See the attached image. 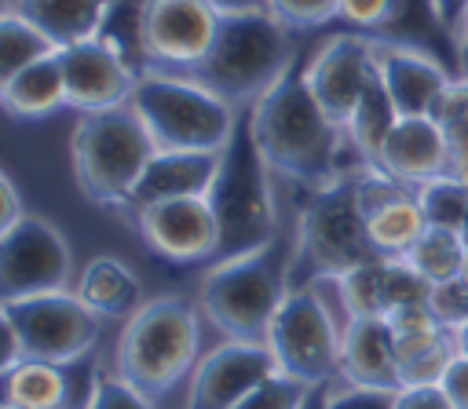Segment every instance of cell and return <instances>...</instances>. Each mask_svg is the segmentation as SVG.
<instances>
[{"instance_id": "obj_1", "label": "cell", "mask_w": 468, "mask_h": 409, "mask_svg": "<svg viewBox=\"0 0 468 409\" xmlns=\"http://www.w3.org/2000/svg\"><path fill=\"white\" fill-rule=\"evenodd\" d=\"M249 128L274 175L311 190L344 175L340 150L351 146L347 131L318 106L300 62L249 106Z\"/></svg>"}, {"instance_id": "obj_2", "label": "cell", "mask_w": 468, "mask_h": 409, "mask_svg": "<svg viewBox=\"0 0 468 409\" xmlns=\"http://www.w3.org/2000/svg\"><path fill=\"white\" fill-rule=\"evenodd\" d=\"M292 256L296 237L278 234L274 241L205 267L201 278V314L223 340L267 343V329L292 292Z\"/></svg>"}, {"instance_id": "obj_3", "label": "cell", "mask_w": 468, "mask_h": 409, "mask_svg": "<svg viewBox=\"0 0 468 409\" xmlns=\"http://www.w3.org/2000/svg\"><path fill=\"white\" fill-rule=\"evenodd\" d=\"M296 62L292 29L271 11L223 15L208 55L183 69V77L205 84L234 110L252 106L289 66Z\"/></svg>"}, {"instance_id": "obj_4", "label": "cell", "mask_w": 468, "mask_h": 409, "mask_svg": "<svg viewBox=\"0 0 468 409\" xmlns=\"http://www.w3.org/2000/svg\"><path fill=\"white\" fill-rule=\"evenodd\" d=\"M271 175L274 172L267 168V161L252 139L249 106H245V110H238L234 135L219 153V175L208 190V204H212L216 230H219L212 263L245 256L282 234Z\"/></svg>"}, {"instance_id": "obj_5", "label": "cell", "mask_w": 468, "mask_h": 409, "mask_svg": "<svg viewBox=\"0 0 468 409\" xmlns=\"http://www.w3.org/2000/svg\"><path fill=\"white\" fill-rule=\"evenodd\" d=\"M201 362V314L176 299H146L121 329L113 347V372L146 398L168 394Z\"/></svg>"}, {"instance_id": "obj_6", "label": "cell", "mask_w": 468, "mask_h": 409, "mask_svg": "<svg viewBox=\"0 0 468 409\" xmlns=\"http://www.w3.org/2000/svg\"><path fill=\"white\" fill-rule=\"evenodd\" d=\"M157 153L146 124L132 110V102L113 110L80 113L69 135V164L77 190L99 204L124 212L139 175L146 172L150 157Z\"/></svg>"}, {"instance_id": "obj_7", "label": "cell", "mask_w": 468, "mask_h": 409, "mask_svg": "<svg viewBox=\"0 0 468 409\" xmlns=\"http://www.w3.org/2000/svg\"><path fill=\"white\" fill-rule=\"evenodd\" d=\"M358 172H344L333 183L318 186L314 197L303 204L296 223V256H292V281L296 288L318 278H344L347 270L377 259V248L366 230L362 201H358Z\"/></svg>"}, {"instance_id": "obj_8", "label": "cell", "mask_w": 468, "mask_h": 409, "mask_svg": "<svg viewBox=\"0 0 468 409\" xmlns=\"http://www.w3.org/2000/svg\"><path fill=\"white\" fill-rule=\"evenodd\" d=\"M132 110L146 124L157 150L219 153L238 124V110L227 99L168 69H146L139 77L132 91Z\"/></svg>"}, {"instance_id": "obj_9", "label": "cell", "mask_w": 468, "mask_h": 409, "mask_svg": "<svg viewBox=\"0 0 468 409\" xmlns=\"http://www.w3.org/2000/svg\"><path fill=\"white\" fill-rule=\"evenodd\" d=\"M340 318L311 285L292 288L267 329V347L278 369L311 387L340 380Z\"/></svg>"}, {"instance_id": "obj_10", "label": "cell", "mask_w": 468, "mask_h": 409, "mask_svg": "<svg viewBox=\"0 0 468 409\" xmlns=\"http://www.w3.org/2000/svg\"><path fill=\"white\" fill-rule=\"evenodd\" d=\"M0 314L18 329L26 358L55 362V365L91 354L99 343V332H102L99 318L80 303V296L73 288L4 299Z\"/></svg>"}, {"instance_id": "obj_11", "label": "cell", "mask_w": 468, "mask_h": 409, "mask_svg": "<svg viewBox=\"0 0 468 409\" xmlns=\"http://www.w3.org/2000/svg\"><path fill=\"white\" fill-rule=\"evenodd\" d=\"M73 256L58 226L40 215H26L0 234V303L69 288Z\"/></svg>"}, {"instance_id": "obj_12", "label": "cell", "mask_w": 468, "mask_h": 409, "mask_svg": "<svg viewBox=\"0 0 468 409\" xmlns=\"http://www.w3.org/2000/svg\"><path fill=\"white\" fill-rule=\"evenodd\" d=\"M219 18L208 0H146L143 44L150 69L183 73L197 66L219 33Z\"/></svg>"}, {"instance_id": "obj_13", "label": "cell", "mask_w": 468, "mask_h": 409, "mask_svg": "<svg viewBox=\"0 0 468 409\" xmlns=\"http://www.w3.org/2000/svg\"><path fill=\"white\" fill-rule=\"evenodd\" d=\"M303 73H307V88L318 99V106L344 128L366 84L377 73V40L355 29L336 33L311 55Z\"/></svg>"}, {"instance_id": "obj_14", "label": "cell", "mask_w": 468, "mask_h": 409, "mask_svg": "<svg viewBox=\"0 0 468 409\" xmlns=\"http://www.w3.org/2000/svg\"><path fill=\"white\" fill-rule=\"evenodd\" d=\"M271 372H278V362L267 343L223 340L194 365L183 409H234Z\"/></svg>"}, {"instance_id": "obj_15", "label": "cell", "mask_w": 468, "mask_h": 409, "mask_svg": "<svg viewBox=\"0 0 468 409\" xmlns=\"http://www.w3.org/2000/svg\"><path fill=\"white\" fill-rule=\"evenodd\" d=\"M143 241L165 256L168 263H212L216 256V215L208 197H179V201H161L150 208H139L128 215Z\"/></svg>"}, {"instance_id": "obj_16", "label": "cell", "mask_w": 468, "mask_h": 409, "mask_svg": "<svg viewBox=\"0 0 468 409\" xmlns=\"http://www.w3.org/2000/svg\"><path fill=\"white\" fill-rule=\"evenodd\" d=\"M58 66L66 80V106L77 113L113 110L132 102V91L139 84V73L99 37L58 47Z\"/></svg>"}, {"instance_id": "obj_17", "label": "cell", "mask_w": 468, "mask_h": 409, "mask_svg": "<svg viewBox=\"0 0 468 409\" xmlns=\"http://www.w3.org/2000/svg\"><path fill=\"white\" fill-rule=\"evenodd\" d=\"M0 376H4V405H22V409H88L102 380L95 365V351L62 365L26 358L22 365Z\"/></svg>"}, {"instance_id": "obj_18", "label": "cell", "mask_w": 468, "mask_h": 409, "mask_svg": "<svg viewBox=\"0 0 468 409\" xmlns=\"http://www.w3.org/2000/svg\"><path fill=\"white\" fill-rule=\"evenodd\" d=\"M358 201L377 256H406L428 226V215L417 201V186H406L369 164H362L358 172Z\"/></svg>"}, {"instance_id": "obj_19", "label": "cell", "mask_w": 468, "mask_h": 409, "mask_svg": "<svg viewBox=\"0 0 468 409\" xmlns=\"http://www.w3.org/2000/svg\"><path fill=\"white\" fill-rule=\"evenodd\" d=\"M377 40V73L399 110V117H431L439 95L457 80L435 55L406 40Z\"/></svg>"}, {"instance_id": "obj_20", "label": "cell", "mask_w": 468, "mask_h": 409, "mask_svg": "<svg viewBox=\"0 0 468 409\" xmlns=\"http://www.w3.org/2000/svg\"><path fill=\"white\" fill-rule=\"evenodd\" d=\"M223 153V150H219ZM219 153H201V150H157L139 175L132 201L124 215H135L139 208L161 204V201H179V197H208L216 175H219Z\"/></svg>"}, {"instance_id": "obj_21", "label": "cell", "mask_w": 468, "mask_h": 409, "mask_svg": "<svg viewBox=\"0 0 468 409\" xmlns=\"http://www.w3.org/2000/svg\"><path fill=\"white\" fill-rule=\"evenodd\" d=\"M373 168L406 186H424L446 175V142L439 124L431 117H399Z\"/></svg>"}, {"instance_id": "obj_22", "label": "cell", "mask_w": 468, "mask_h": 409, "mask_svg": "<svg viewBox=\"0 0 468 409\" xmlns=\"http://www.w3.org/2000/svg\"><path fill=\"white\" fill-rule=\"evenodd\" d=\"M340 383L402 391L399 358L384 318H351L340 340Z\"/></svg>"}, {"instance_id": "obj_23", "label": "cell", "mask_w": 468, "mask_h": 409, "mask_svg": "<svg viewBox=\"0 0 468 409\" xmlns=\"http://www.w3.org/2000/svg\"><path fill=\"white\" fill-rule=\"evenodd\" d=\"M73 292L99 321H128L146 303L139 274L117 256H91L80 267Z\"/></svg>"}, {"instance_id": "obj_24", "label": "cell", "mask_w": 468, "mask_h": 409, "mask_svg": "<svg viewBox=\"0 0 468 409\" xmlns=\"http://www.w3.org/2000/svg\"><path fill=\"white\" fill-rule=\"evenodd\" d=\"M7 7L33 22L55 47H69L99 33L110 0H11Z\"/></svg>"}, {"instance_id": "obj_25", "label": "cell", "mask_w": 468, "mask_h": 409, "mask_svg": "<svg viewBox=\"0 0 468 409\" xmlns=\"http://www.w3.org/2000/svg\"><path fill=\"white\" fill-rule=\"evenodd\" d=\"M0 102L18 121H40L66 106V80L58 66V51L18 69L15 77L0 80Z\"/></svg>"}, {"instance_id": "obj_26", "label": "cell", "mask_w": 468, "mask_h": 409, "mask_svg": "<svg viewBox=\"0 0 468 409\" xmlns=\"http://www.w3.org/2000/svg\"><path fill=\"white\" fill-rule=\"evenodd\" d=\"M395 124H399V110H395L380 73H373V80L366 84L358 106L351 110V117L344 124L347 142L358 153V164H369V168L377 164V153H380V146H384V139L391 135Z\"/></svg>"}, {"instance_id": "obj_27", "label": "cell", "mask_w": 468, "mask_h": 409, "mask_svg": "<svg viewBox=\"0 0 468 409\" xmlns=\"http://www.w3.org/2000/svg\"><path fill=\"white\" fill-rule=\"evenodd\" d=\"M464 252H468V241H464L461 230L428 223L424 234L413 241V248H410L402 259H406V263H410V267L435 288V285H446V281L461 278Z\"/></svg>"}, {"instance_id": "obj_28", "label": "cell", "mask_w": 468, "mask_h": 409, "mask_svg": "<svg viewBox=\"0 0 468 409\" xmlns=\"http://www.w3.org/2000/svg\"><path fill=\"white\" fill-rule=\"evenodd\" d=\"M431 121L442 131L446 142V175L457 183H468V80L457 77L439 95Z\"/></svg>"}, {"instance_id": "obj_29", "label": "cell", "mask_w": 468, "mask_h": 409, "mask_svg": "<svg viewBox=\"0 0 468 409\" xmlns=\"http://www.w3.org/2000/svg\"><path fill=\"white\" fill-rule=\"evenodd\" d=\"M143 11H146V0H110L106 15H102V26H99V40L106 47H113L139 77L150 69V58H146V44H143Z\"/></svg>"}, {"instance_id": "obj_30", "label": "cell", "mask_w": 468, "mask_h": 409, "mask_svg": "<svg viewBox=\"0 0 468 409\" xmlns=\"http://www.w3.org/2000/svg\"><path fill=\"white\" fill-rule=\"evenodd\" d=\"M55 51L58 47L33 22H26L18 11L7 7L0 15V80L15 77L18 69H26V66H33V62H40Z\"/></svg>"}, {"instance_id": "obj_31", "label": "cell", "mask_w": 468, "mask_h": 409, "mask_svg": "<svg viewBox=\"0 0 468 409\" xmlns=\"http://www.w3.org/2000/svg\"><path fill=\"white\" fill-rule=\"evenodd\" d=\"M388 332H391V343H395V358L399 354H410V351H420L442 336H450L453 329L435 314L431 299L428 303H402V307H391L380 314Z\"/></svg>"}, {"instance_id": "obj_32", "label": "cell", "mask_w": 468, "mask_h": 409, "mask_svg": "<svg viewBox=\"0 0 468 409\" xmlns=\"http://www.w3.org/2000/svg\"><path fill=\"white\" fill-rule=\"evenodd\" d=\"M340 288V307L351 318H380L384 314V256L347 270L344 278H336Z\"/></svg>"}, {"instance_id": "obj_33", "label": "cell", "mask_w": 468, "mask_h": 409, "mask_svg": "<svg viewBox=\"0 0 468 409\" xmlns=\"http://www.w3.org/2000/svg\"><path fill=\"white\" fill-rule=\"evenodd\" d=\"M417 201H420L428 223L461 230L464 226V215H468V183H457L450 175H439V179L417 186Z\"/></svg>"}, {"instance_id": "obj_34", "label": "cell", "mask_w": 468, "mask_h": 409, "mask_svg": "<svg viewBox=\"0 0 468 409\" xmlns=\"http://www.w3.org/2000/svg\"><path fill=\"white\" fill-rule=\"evenodd\" d=\"M457 358V343H453V332L420 347V351H410V354H399V376H402V387H439L442 372L450 369V362Z\"/></svg>"}, {"instance_id": "obj_35", "label": "cell", "mask_w": 468, "mask_h": 409, "mask_svg": "<svg viewBox=\"0 0 468 409\" xmlns=\"http://www.w3.org/2000/svg\"><path fill=\"white\" fill-rule=\"evenodd\" d=\"M311 394V383L289 376V372H271L263 383H256L234 409H303Z\"/></svg>"}, {"instance_id": "obj_36", "label": "cell", "mask_w": 468, "mask_h": 409, "mask_svg": "<svg viewBox=\"0 0 468 409\" xmlns=\"http://www.w3.org/2000/svg\"><path fill=\"white\" fill-rule=\"evenodd\" d=\"M399 11L402 0H336V18L366 37H388Z\"/></svg>"}, {"instance_id": "obj_37", "label": "cell", "mask_w": 468, "mask_h": 409, "mask_svg": "<svg viewBox=\"0 0 468 409\" xmlns=\"http://www.w3.org/2000/svg\"><path fill=\"white\" fill-rule=\"evenodd\" d=\"M267 11L289 29H314L336 18V0H267Z\"/></svg>"}, {"instance_id": "obj_38", "label": "cell", "mask_w": 468, "mask_h": 409, "mask_svg": "<svg viewBox=\"0 0 468 409\" xmlns=\"http://www.w3.org/2000/svg\"><path fill=\"white\" fill-rule=\"evenodd\" d=\"M88 409H157V405H154V398H146L143 391H135L124 376L110 372V376L99 380V391H95V398H91Z\"/></svg>"}, {"instance_id": "obj_39", "label": "cell", "mask_w": 468, "mask_h": 409, "mask_svg": "<svg viewBox=\"0 0 468 409\" xmlns=\"http://www.w3.org/2000/svg\"><path fill=\"white\" fill-rule=\"evenodd\" d=\"M399 391H377V387H351L340 383L325 394V409H395Z\"/></svg>"}, {"instance_id": "obj_40", "label": "cell", "mask_w": 468, "mask_h": 409, "mask_svg": "<svg viewBox=\"0 0 468 409\" xmlns=\"http://www.w3.org/2000/svg\"><path fill=\"white\" fill-rule=\"evenodd\" d=\"M431 307H435V314H439L446 325L464 321V318H468V281H464V278H453V281H446V285H435Z\"/></svg>"}, {"instance_id": "obj_41", "label": "cell", "mask_w": 468, "mask_h": 409, "mask_svg": "<svg viewBox=\"0 0 468 409\" xmlns=\"http://www.w3.org/2000/svg\"><path fill=\"white\" fill-rule=\"evenodd\" d=\"M439 387H442V394H446V402L453 409H468V358L464 354H457L450 362V369L442 372Z\"/></svg>"}, {"instance_id": "obj_42", "label": "cell", "mask_w": 468, "mask_h": 409, "mask_svg": "<svg viewBox=\"0 0 468 409\" xmlns=\"http://www.w3.org/2000/svg\"><path fill=\"white\" fill-rule=\"evenodd\" d=\"M26 215H29V212H26L22 197H18L15 179H11V175H0V234L11 230L15 223H22Z\"/></svg>"}, {"instance_id": "obj_43", "label": "cell", "mask_w": 468, "mask_h": 409, "mask_svg": "<svg viewBox=\"0 0 468 409\" xmlns=\"http://www.w3.org/2000/svg\"><path fill=\"white\" fill-rule=\"evenodd\" d=\"M395 409H453V405L446 402L442 387H402Z\"/></svg>"}, {"instance_id": "obj_44", "label": "cell", "mask_w": 468, "mask_h": 409, "mask_svg": "<svg viewBox=\"0 0 468 409\" xmlns=\"http://www.w3.org/2000/svg\"><path fill=\"white\" fill-rule=\"evenodd\" d=\"M428 7L435 11V22H439V29L450 37V44H453V33L461 29V22H464V15H468V0H428Z\"/></svg>"}, {"instance_id": "obj_45", "label": "cell", "mask_w": 468, "mask_h": 409, "mask_svg": "<svg viewBox=\"0 0 468 409\" xmlns=\"http://www.w3.org/2000/svg\"><path fill=\"white\" fill-rule=\"evenodd\" d=\"M0 336H4V354H0V372H7V369H15V365H22L26 362V347H22V336H18V329L0 314Z\"/></svg>"}, {"instance_id": "obj_46", "label": "cell", "mask_w": 468, "mask_h": 409, "mask_svg": "<svg viewBox=\"0 0 468 409\" xmlns=\"http://www.w3.org/2000/svg\"><path fill=\"white\" fill-rule=\"evenodd\" d=\"M453 73L468 77V15H464L461 29L453 33Z\"/></svg>"}, {"instance_id": "obj_47", "label": "cell", "mask_w": 468, "mask_h": 409, "mask_svg": "<svg viewBox=\"0 0 468 409\" xmlns=\"http://www.w3.org/2000/svg\"><path fill=\"white\" fill-rule=\"evenodd\" d=\"M219 15H249V11H267V0H208Z\"/></svg>"}, {"instance_id": "obj_48", "label": "cell", "mask_w": 468, "mask_h": 409, "mask_svg": "<svg viewBox=\"0 0 468 409\" xmlns=\"http://www.w3.org/2000/svg\"><path fill=\"white\" fill-rule=\"evenodd\" d=\"M450 329H453L457 354H464V358H468V318H464V321H457V325H450Z\"/></svg>"}, {"instance_id": "obj_49", "label": "cell", "mask_w": 468, "mask_h": 409, "mask_svg": "<svg viewBox=\"0 0 468 409\" xmlns=\"http://www.w3.org/2000/svg\"><path fill=\"white\" fill-rule=\"evenodd\" d=\"M461 278L468 281V252H464V267H461Z\"/></svg>"}, {"instance_id": "obj_50", "label": "cell", "mask_w": 468, "mask_h": 409, "mask_svg": "<svg viewBox=\"0 0 468 409\" xmlns=\"http://www.w3.org/2000/svg\"><path fill=\"white\" fill-rule=\"evenodd\" d=\"M461 234H464V241H468V215H464V226H461Z\"/></svg>"}, {"instance_id": "obj_51", "label": "cell", "mask_w": 468, "mask_h": 409, "mask_svg": "<svg viewBox=\"0 0 468 409\" xmlns=\"http://www.w3.org/2000/svg\"><path fill=\"white\" fill-rule=\"evenodd\" d=\"M4 409H22V405H4Z\"/></svg>"}, {"instance_id": "obj_52", "label": "cell", "mask_w": 468, "mask_h": 409, "mask_svg": "<svg viewBox=\"0 0 468 409\" xmlns=\"http://www.w3.org/2000/svg\"><path fill=\"white\" fill-rule=\"evenodd\" d=\"M464 80H468V77H464Z\"/></svg>"}]
</instances>
